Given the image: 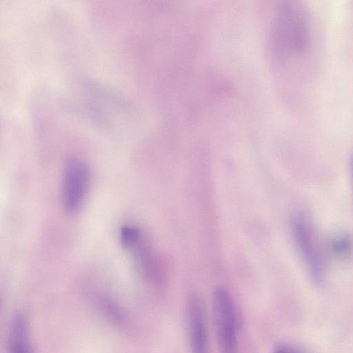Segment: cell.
Segmentation results:
<instances>
[{"label":"cell","instance_id":"cell-1","mask_svg":"<svg viewBox=\"0 0 353 353\" xmlns=\"http://www.w3.org/2000/svg\"><path fill=\"white\" fill-rule=\"evenodd\" d=\"M308 22L307 15L298 6H288L281 10L274 37L281 54L299 56L307 50L310 39Z\"/></svg>","mask_w":353,"mask_h":353},{"label":"cell","instance_id":"cell-2","mask_svg":"<svg viewBox=\"0 0 353 353\" xmlns=\"http://www.w3.org/2000/svg\"><path fill=\"white\" fill-rule=\"evenodd\" d=\"M214 322L220 353H236L237 316L228 290L217 287L213 293Z\"/></svg>","mask_w":353,"mask_h":353},{"label":"cell","instance_id":"cell-3","mask_svg":"<svg viewBox=\"0 0 353 353\" xmlns=\"http://www.w3.org/2000/svg\"><path fill=\"white\" fill-rule=\"evenodd\" d=\"M291 230L311 278L320 283L324 278V260L311 224L303 214H296L291 220Z\"/></svg>","mask_w":353,"mask_h":353},{"label":"cell","instance_id":"cell-4","mask_svg":"<svg viewBox=\"0 0 353 353\" xmlns=\"http://www.w3.org/2000/svg\"><path fill=\"white\" fill-rule=\"evenodd\" d=\"M90 184V172L85 163L76 157L68 158L63 166L62 200L67 212L73 214L81 208Z\"/></svg>","mask_w":353,"mask_h":353},{"label":"cell","instance_id":"cell-5","mask_svg":"<svg viewBox=\"0 0 353 353\" xmlns=\"http://www.w3.org/2000/svg\"><path fill=\"white\" fill-rule=\"evenodd\" d=\"M187 330L191 353H209L204 307L197 296H192L188 303Z\"/></svg>","mask_w":353,"mask_h":353},{"label":"cell","instance_id":"cell-6","mask_svg":"<svg viewBox=\"0 0 353 353\" xmlns=\"http://www.w3.org/2000/svg\"><path fill=\"white\" fill-rule=\"evenodd\" d=\"M8 353H34L26 316L19 313L12 319L7 339Z\"/></svg>","mask_w":353,"mask_h":353},{"label":"cell","instance_id":"cell-7","mask_svg":"<svg viewBox=\"0 0 353 353\" xmlns=\"http://www.w3.org/2000/svg\"><path fill=\"white\" fill-rule=\"evenodd\" d=\"M99 307L106 317L118 325H125L127 323L125 314L112 300L102 297L99 300Z\"/></svg>","mask_w":353,"mask_h":353},{"label":"cell","instance_id":"cell-8","mask_svg":"<svg viewBox=\"0 0 353 353\" xmlns=\"http://www.w3.org/2000/svg\"><path fill=\"white\" fill-rule=\"evenodd\" d=\"M141 239L140 230L133 225H123L120 230V241L123 247L132 250Z\"/></svg>","mask_w":353,"mask_h":353},{"label":"cell","instance_id":"cell-9","mask_svg":"<svg viewBox=\"0 0 353 353\" xmlns=\"http://www.w3.org/2000/svg\"><path fill=\"white\" fill-rule=\"evenodd\" d=\"M334 252L341 256H345L350 254L352 250V244L350 239L347 237H339L334 240L332 243Z\"/></svg>","mask_w":353,"mask_h":353},{"label":"cell","instance_id":"cell-10","mask_svg":"<svg viewBox=\"0 0 353 353\" xmlns=\"http://www.w3.org/2000/svg\"><path fill=\"white\" fill-rule=\"evenodd\" d=\"M274 353H301L298 350L289 346H282L278 347Z\"/></svg>","mask_w":353,"mask_h":353},{"label":"cell","instance_id":"cell-11","mask_svg":"<svg viewBox=\"0 0 353 353\" xmlns=\"http://www.w3.org/2000/svg\"><path fill=\"white\" fill-rule=\"evenodd\" d=\"M351 170H352V180H353V157L351 162Z\"/></svg>","mask_w":353,"mask_h":353}]
</instances>
